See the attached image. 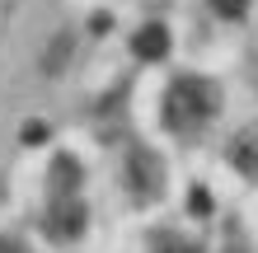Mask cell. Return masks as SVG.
Returning <instances> with one entry per match:
<instances>
[{
	"mask_svg": "<svg viewBox=\"0 0 258 253\" xmlns=\"http://www.w3.org/2000/svg\"><path fill=\"white\" fill-rule=\"evenodd\" d=\"M0 253H24V248H19V244H14V239H10V234H0Z\"/></svg>",
	"mask_w": 258,
	"mask_h": 253,
	"instance_id": "10",
	"label": "cell"
},
{
	"mask_svg": "<svg viewBox=\"0 0 258 253\" xmlns=\"http://www.w3.org/2000/svg\"><path fill=\"white\" fill-rule=\"evenodd\" d=\"M66 56H71V33H61V38L47 47V56H42V70H47V75H56V70L66 66Z\"/></svg>",
	"mask_w": 258,
	"mask_h": 253,
	"instance_id": "8",
	"label": "cell"
},
{
	"mask_svg": "<svg viewBox=\"0 0 258 253\" xmlns=\"http://www.w3.org/2000/svg\"><path fill=\"white\" fill-rule=\"evenodd\" d=\"M221 108V94L207 75H178L164 94V122L174 131H202Z\"/></svg>",
	"mask_w": 258,
	"mask_h": 253,
	"instance_id": "1",
	"label": "cell"
},
{
	"mask_svg": "<svg viewBox=\"0 0 258 253\" xmlns=\"http://www.w3.org/2000/svg\"><path fill=\"white\" fill-rule=\"evenodd\" d=\"M85 225H89V211H85L80 192H75V197H52L47 211H42V230H47V239H56V244L80 239Z\"/></svg>",
	"mask_w": 258,
	"mask_h": 253,
	"instance_id": "2",
	"label": "cell"
},
{
	"mask_svg": "<svg viewBox=\"0 0 258 253\" xmlns=\"http://www.w3.org/2000/svg\"><path fill=\"white\" fill-rule=\"evenodd\" d=\"M150 253H202V248L178 230H160V234H150Z\"/></svg>",
	"mask_w": 258,
	"mask_h": 253,
	"instance_id": "7",
	"label": "cell"
},
{
	"mask_svg": "<svg viewBox=\"0 0 258 253\" xmlns=\"http://www.w3.org/2000/svg\"><path fill=\"white\" fill-rule=\"evenodd\" d=\"M230 164L244 178H258V127H244L230 136Z\"/></svg>",
	"mask_w": 258,
	"mask_h": 253,
	"instance_id": "4",
	"label": "cell"
},
{
	"mask_svg": "<svg viewBox=\"0 0 258 253\" xmlns=\"http://www.w3.org/2000/svg\"><path fill=\"white\" fill-rule=\"evenodd\" d=\"M211 10L225 14V19H239V14L249 10V0H211Z\"/></svg>",
	"mask_w": 258,
	"mask_h": 253,
	"instance_id": "9",
	"label": "cell"
},
{
	"mask_svg": "<svg viewBox=\"0 0 258 253\" xmlns=\"http://www.w3.org/2000/svg\"><path fill=\"white\" fill-rule=\"evenodd\" d=\"M132 47H136V56H146V61H160V56H169V28H164L160 19L141 24L136 38H132Z\"/></svg>",
	"mask_w": 258,
	"mask_h": 253,
	"instance_id": "6",
	"label": "cell"
},
{
	"mask_svg": "<svg viewBox=\"0 0 258 253\" xmlns=\"http://www.w3.org/2000/svg\"><path fill=\"white\" fill-rule=\"evenodd\" d=\"M127 188L136 192V197H155V192L164 188V169H160V155L155 150L136 145V150L127 155Z\"/></svg>",
	"mask_w": 258,
	"mask_h": 253,
	"instance_id": "3",
	"label": "cell"
},
{
	"mask_svg": "<svg viewBox=\"0 0 258 253\" xmlns=\"http://www.w3.org/2000/svg\"><path fill=\"white\" fill-rule=\"evenodd\" d=\"M47 192L52 197H75V192H80V159L56 155L52 169H47Z\"/></svg>",
	"mask_w": 258,
	"mask_h": 253,
	"instance_id": "5",
	"label": "cell"
}]
</instances>
